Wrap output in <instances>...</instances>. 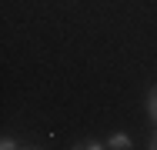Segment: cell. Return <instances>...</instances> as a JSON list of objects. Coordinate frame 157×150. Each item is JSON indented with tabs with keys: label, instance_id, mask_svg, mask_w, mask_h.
I'll list each match as a JSON object with an SVG mask.
<instances>
[{
	"label": "cell",
	"instance_id": "cell-5",
	"mask_svg": "<svg viewBox=\"0 0 157 150\" xmlns=\"http://www.w3.org/2000/svg\"><path fill=\"white\" fill-rule=\"evenodd\" d=\"M147 147H151V150H157V133L151 137V144H147Z\"/></svg>",
	"mask_w": 157,
	"mask_h": 150
},
{
	"label": "cell",
	"instance_id": "cell-1",
	"mask_svg": "<svg viewBox=\"0 0 157 150\" xmlns=\"http://www.w3.org/2000/svg\"><path fill=\"white\" fill-rule=\"evenodd\" d=\"M130 144H134V140L127 137L124 130H114V133L107 137V147H110V150H130Z\"/></svg>",
	"mask_w": 157,
	"mask_h": 150
},
{
	"label": "cell",
	"instance_id": "cell-2",
	"mask_svg": "<svg viewBox=\"0 0 157 150\" xmlns=\"http://www.w3.org/2000/svg\"><path fill=\"white\" fill-rule=\"evenodd\" d=\"M147 117H151V120L157 123V87L151 90V93H147Z\"/></svg>",
	"mask_w": 157,
	"mask_h": 150
},
{
	"label": "cell",
	"instance_id": "cell-3",
	"mask_svg": "<svg viewBox=\"0 0 157 150\" xmlns=\"http://www.w3.org/2000/svg\"><path fill=\"white\" fill-rule=\"evenodd\" d=\"M70 150H110V147L100 144V140H87V144H77V147H70Z\"/></svg>",
	"mask_w": 157,
	"mask_h": 150
},
{
	"label": "cell",
	"instance_id": "cell-4",
	"mask_svg": "<svg viewBox=\"0 0 157 150\" xmlns=\"http://www.w3.org/2000/svg\"><path fill=\"white\" fill-rule=\"evenodd\" d=\"M0 150H20V147H17L13 137H3V140H0Z\"/></svg>",
	"mask_w": 157,
	"mask_h": 150
},
{
	"label": "cell",
	"instance_id": "cell-6",
	"mask_svg": "<svg viewBox=\"0 0 157 150\" xmlns=\"http://www.w3.org/2000/svg\"><path fill=\"white\" fill-rule=\"evenodd\" d=\"M20 150H40V147H20Z\"/></svg>",
	"mask_w": 157,
	"mask_h": 150
}]
</instances>
